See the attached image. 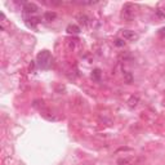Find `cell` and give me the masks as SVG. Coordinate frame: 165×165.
Listing matches in <instances>:
<instances>
[{"mask_svg": "<svg viewBox=\"0 0 165 165\" xmlns=\"http://www.w3.org/2000/svg\"><path fill=\"white\" fill-rule=\"evenodd\" d=\"M39 10V7L35 4V3H25L23 4V8H22V12H23V16H32V14L37 13Z\"/></svg>", "mask_w": 165, "mask_h": 165, "instance_id": "obj_3", "label": "cell"}, {"mask_svg": "<svg viewBox=\"0 0 165 165\" xmlns=\"http://www.w3.org/2000/svg\"><path fill=\"white\" fill-rule=\"evenodd\" d=\"M121 35H123V39L126 41H135L138 39V34L134 32L133 30H123Z\"/></svg>", "mask_w": 165, "mask_h": 165, "instance_id": "obj_4", "label": "cell"}, {"mask_svg": "<svg viewBox=\"0 0 165 165\" xmlns=\"http://www.w3.org/2000/svg\"><path fill=\"white\" fill-rule=\"evenodd\" d=\"M135 13H137V8L132 3H125L123 9H121V17L126 22H132L135 18Z\"/></svg>", "mask_w": 165, "mask_h": 165, "instance_id": "obj_2", "label": "cell"}, {"mask_svg": "<svg viewBox=\"0 0 165 165\" xmlns=\"http://www.w3.org/2000/svg\"><path fill=\"white\" fill-rule=\"evenodd\" d=\"M32 106L35 107V108H39L40 112L45 110V103H44V101L43 99H35L34 101V103H32Z\"/></svg>", "mask_w": 165, "mask_h": 165, "instance_id": "obj_9", "label": "cell"}, {"mask_svg": "<svg viewBox=\"0 0 165 165\" xmlns=\"http://www.w3.org/2000/svg\"><path fill=\"white\" fill-rule=\"evenodd\" d=\"M77 21H79V23L80 25H83V26H86L88 25V21H89V18L85 16V14H83V13H80L79 16H77Z\"/></svg>", "mask_w": 165, "mask_h": 165, "instance_id": "obj_11", "label": "cell"}, {"mask_svg": "<svg viewBox=\"0 0 165 165\" xmlns=\"http://www.w3.org/2000/svg\"><path fill=\"white\" fill-rule=\"evenodd\" d=\"M138 102H139V98H138L137 95H132V97L128 99V106L130 108H134V107H137Z\"/></svg>", "mask_w": 165, "mask_h": 165, "instance_id": "obj_8", "label": "cell"}, {"mask_svg": "<svg viewBox=\"0 0 165 165\" xmlns=\"http://www.w3.org/2000/svg\"><path fill=\"white\" fill-rule=\"evenodd\" d=\"M36 65L41 70H48L52 66V54L49 50H41L36 56Z\"/></svg>", "mask_w": 165, "mask_h": 165, "instance_id": "obj_1", "label": "cell"}, {"mask_svg": "<svg viewBox=\"0 0 165 165\" xmlns=\"http://www.w3.org/2000/svg\"><path fill=\"white\" fill-rule=\"evenodd\" d=\"M114 44L116 45V47H124V45H125V41H124V39H115Z\"/></svg>", "mask_w": 165, "mask_h": 165, "instance_id": "obj_12", "label": "cell"}, {"mask_svg": "<svg viewBox=\"0 0 165 165\" xmlns=\"http://www.w3.org/2000/svg\"><path fill=\"white\" fill-rule=\"evenodd\" d=\"M101 75H102V71L99 68H95V70L92 71V79L95 80V81H99L101 80Z\"/></svg>", "mask_w": 165, "mask_h": 165, "instance_id": "obj_10", "label": "cell"}, {"mask_svg": "<svg viewBox=\"0 0 165 165\" xmlns=\"http://www.w3.org/2000/svg\"><path fill=\"white\" fill-rule=\"evenodd\" d=\"M66 31H67V34H70V35H77V34H80L81 30H80V27L77 25H68Z\"/></svg>", "mask_w": 165, "mask_h": 165, "instance_id": "obj_5", "label": "cell"}, {"mask_svg": "<svg viewBox=\"0 0 165 165\" xmlns=\"http://www.w3.org/2000/svg\"><path fill=\"white\" fill-rule=\"evenodd\" d=\"M57 18V13L56 12H45L43 14V19L47 22H52Z\"/></svg>", "mask_w": 165, "mask_h": 165, "instance_id": "obj_6", "label": "cell"}, {"mask_svg": "<svg viewBox=\"0 0 165 165\" xmlns=\"http://www.w3.org/2000/svg\"><path fill=\"white\" fill-rule=\"evenodd\" d=\"M159 35H160V36H165V27H163V28H160V30H159Z\"/></svg>", "mask_w": 165, "mask_h": 165, "instance_id": "obj_15", "label": "cell"}, {"mask_svg": "<svg viewBox=\"0 0 165 165\" xmlns=\"http://www.w3.org/2000/svg\"><path fill=\"white\" fill-rule=\"evenodd\" d=\"M156 16L160 17V18H165V10H163V9H157V10H156Z\"/></svg>", "mask_w": 165, "mask_h": 165, "instance_id": "obj_14", "label": "cell"}, {"mask_svg": "<svg viewBox=\"0 0 165 165\" xmlns=\"http://www.w3.org/2000/svg\"><path fill=\"white\" fill-rule=\"evenodd\" d=\"M133 163H134V157H124L117 160V165H133Z\"/></svg>", "mask_w": 165, "mask_h": 165, "instance_id": "obj_7", "label": "cell"}, {"mask_svg": "<svg viewBox=\"0 0 165 165\" xmlns=\"http://www.w3.org/2000/svg\"><path fill=\"white\" fill-rule=\"evenodd\" d=\"M124 77H125V80L128 84H130L133 81V77H132V74H130V72H125V74H124Z\"/></svg>", "mask_w": 165, "mask_h": 165, "instance_id": "obj_13", "label": "cell"}]
</instances>
